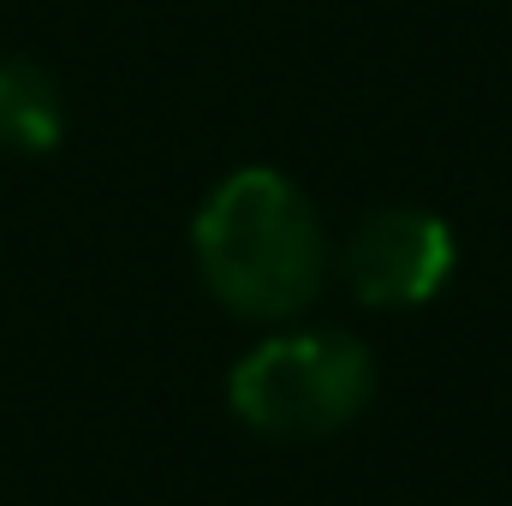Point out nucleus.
I'll use <instances>...</instances> for the list:
<instances>
[{
	"label": "nucleus",
	"instance_id": "obj_1",
	"mask_svg": "<svg viewBox=\"0 0 512 506\" xmlns=\"http://www.w3.org/2000/svg\"><path fill=\"white\" fill-rule=\"evenodd\" d=\"M191 245L215 304L251 322L304 316L328 274V239L310 197L274 167L227 173L203 197Z\"/></svg>",
	"mask_w": 512,
	"mask_h": 506
},
{
	"label": "nucleus",
	"instance_id": "obj_2",
	"mask_svg": "<svg viewBox=\"0 0 512 506\" xmlns=\"http://www.w3.org/2000/svg\"><path fill=\"white\" fill-rule=\"evenodd\" d=\"M376 393V358L358 334L304 328L274 334L245 352L227 376L233 417L268 441H322L340 435Z\"/></svg>",
	"mask_w": 512,
	"mask_h": 506
},
{
	"label": "nucleus",
	"instance_id": "obj_3",
	"mask_svg": "<svg viewBox=\"0 0 512 506\" xmlns=\"http://www.w3.org/2000/svg\"><path fill=\"white\" fill-rule=\"evenodd\" d=\"M453 227L429 209H376L346 239V286L370 310H417L453 280Z\"/></svg>",
	"mask_w": 512,
	"mask_h": 506
},
{
	"label": "nucleus",
	"instance_id": "obj_4",
	"mask_svg": "<svg viewBox=\"0 0 512 506\" xmlns=\"http://www.w3.org/2000/svg\"><path fill=\"white\" fill-rule=\"evenodd\" d=\"M66 131L60 84L18 54H0V143L18 155H48Z\"/></svg>",
	"mask_w": 512,
	"mask_h": 506
}]
</instances>
